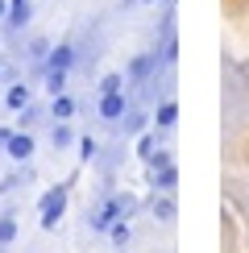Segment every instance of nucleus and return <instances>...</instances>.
<instances>
[{
    "label": "nucleus",
    "mask_w": 249,
    "mask_h": 253,
    "mask_svg": "<svg viewBox=\"0 0 249 253\" xmlns=\"http://www.w3.org/2000/svg\"><path fill=\"white\" fill-rule=\"evenodd\" d=\"M124 212H133V199H124V195H112V199H104V204L91 212V228L96 233H108L117 220H124Z\"/></svg>",
    "instance_id": "obj_1"
},
{
    "label": "nucleus",
    "mask_w": 249,
    "mask_h": 253,
    "mask_svg": "<svg viewBox=\"0 0 249 253\" xmlns=\"http://www.w3.org/2000/svg\"><path fill=\"white\" fill-rule=\"evenodd\" d=\"M38 212H42V228H46V233H54L58 220H62V212H67V187H50V191L42 195Z\"/></svg>",
    "instance_id": "obj_2"
},
{
    "label": "nucleus",
    "mask_w": 249,
    "mask_h": 253,
    "mask_svg": "<svg viewBox=\"0 0 249 253\" xmlns=\"http://www.w3.org/2000/svg\"><path fill=\"white\" fill-rule=\"evenodd\" d=\"M124 112H129L124 91H104V96H100V121H121Z\"/></svg>",
    "instance_id": "obj_3"
},
{
    "label": "nucleus",
    "mask_w": 249,
    "mask_h": 253,
    "mask_svg": "<svg viewBox=\"0 0 249 253\" xmlns=\"http://www.w3.org/2000/svg\"><path fill=\"white\" fill-rule=\"evenodd\" d=\"M4 150H8L13 162H29V158H34V137H29V129H25V133H13Z\"/></svg>",
    "instance_id": "obj_4"
},
{
    "label": "nucleus",
    "mask_w": 249,
    "mask_h": 253,
    "mask_svg": "<svg viewBox=\"0 0 249 253\" xmlns=\"http://www.w3.org/2000/svg\"><path fill=\"white\" fill-rule=\"evenodd\" d=\"M71 62H75V46H71V42H62V46H54V50H50L46 71H71Z\"/></svg>",
    "instance_id": "obj_5"
},
{
    "label": "nucleus",
    "mask_w": 249,
    "mask_h": 253,
    "mask_svg": "<svg viewBox=\"0 0 249 253\" xmlns=\"http://www.w3.org/2000/svg\"><path fill=\"white\" fill-rule=\"evenodd\" d=\"M50 112H54V121H71V117H75V100H71L67 91H62V96H54V100H50Z\"/></svg>",
    "instance_id": "obj_6"
},
{
    "label": "nucleus",
    "mask_w": 249,
    "mask_h": 253,
    "mask_svg": "<svg viewBox=\"0 0 249 253\" xmlns=\"http://www.w3.org/2000/svg\"><path fill=\"white\" fill-rule=\"evenodd\" d=\"M4 104H8L13 112L29 108V87H25V83H13V87H8V96H4Z\"/></svg>",
    "instance_id": "obj_7"
},
{
    "label": "nucleus",
    "mask_w": 249,
    "mask_h": 253,
    "mask_svg": "<svg viewBox=\"0 0 249 253\" xmlns=\"http://www.w3.org/2000/svg\"><path fill=\"white\" fill-rule=\"evenodd\" d=\"M50 141H54V150H67V145L75 141V129H71L67 121H58L54 129H50Z\"/></svg>",
    "instance_id": "obj_8"
},
{
    "label": "nucleus",
    "mask_w": 249,
    "mask_h": 253,
    "mask_svg": "<svg viewBox=\"0 0 249 253\" xmlns=\"http://www.w3.org/2000/svg\"><path fill=\"white\" fill-rule=\"evenodd\" d=\"M13 241H17V216H13V212H4V216H0V249L13 245Z\"/></svg>",
    "instance_id": "obj_9"
},
{
    "label": "nucleus",
    "mask_w": 249,
    "mask_h": 253,
    "mask_svg": "<svg viewBox=\"0 0 249 253\" xmlns=\"http://www.w3.org/2000/svg\"><path fill=\"white\" fill-rule=\"evenodd\" d=\"M174 121H179V104L166 100L162 108H158V129H174Z\"/></svg>",
    "instance_id": "obj_10"
},
{
    "label": "nucleus",
    "mask_w": 249,
    "mask_h": 253,
    "mask_svg": "<svg viewBox=\"0 0 249 253\" xmlns=\"http://www.w3.org/2000/svg\"><path fill=\"white\" fill-rule=\"evenodd\" d=\"M46 91L50 96H62L67 91V71H46Z\"/></svg>",
    "instance_id": "obj_11"
},
{
    "label": "nucleus",
    "mask_w": 249,
    "mask_h": 253,
    "mask_svg": "<svg viewBox=\"0 0 249 253\" xmlns=\"http://www.w3.org/2000/svg\"><path fill=\"white\" fill-rule=\"evenodd\" d=\"M108 237H112V245H117V249H124V245H129V224H124V220H117V224L108 228Z\"/></svg>",
    "instance_id": "obj_12"
},
{
    "label": "nucleus",
    "mask_w": 249,
    "mask_h": 253,
    "mask_svg": "<svg viewBox=\"0 0 249 253\" xmlns=\"http://www.w3.org/2000/svg\"><path fill=\"white\" fill-rule=\"evenodd\" d=\"M150 71H154V58H150V54H141V58H137V62L129 67V75H133V79H145Z\"/></svg>",
    "instance_id": "obj_13"
},
{
    "label": "nucleus",
    "mask_w": 249,
    "mask_h": 253,
    "mask_svg": "<svg viewBox=\"0 0 249 253\" xmlns=\"http://www.w3.org/2000/svg\"><path fill=\"white\" fill-rule=\"evenodd\" d=\"M21 183H29V170H17V174H8L4 183H0V195H8L13 187H21Z\"/></svg>",
    "instance_id": "obj_14"
},
{
    "label": "nucleus",
    "mask_w": 249,
    "mask_h": 253,
    "mask_svg": "<svg viewBox=\"0 0 249 253\" xmlns=\"http://www.w3.org/2000/svg\"><path fill=\"white\" fill-rule=\"evenodd\" d=\"M79 158H83V162L96 158V141H91V137H79Z\"/></svg>",
    "instance_id": "obj_15"
},
{
    "label": "nucleus",
    "mask_w": 249,
    "mask_h": 253,
    "mask_svg": "<svg viewBox=\"0 0 249 253\" xmlns=\"http://www.w3.org/2000/svg\"><path fill=\"white\" fill-rule=\"evenodd\" d=\"M121 75H104V83H100V96H104V91H121Z\"/></svg>",
    "instance_id": "obj_16"
},
{
    "label": "nucleus",
    "mask_w": 249,
    "mask_h": 253,
    "mask_svg": "<svg viewBox=\"0 0 249 253\" xmlns=\"http://www.w3.org/2000/svg\"><path fill=\"white\" fill-rule=\"evenodd\" d=\"M154 145H158L154 137H141V141H137V154H141V158H154Z\"/></svg>",
    "instance_id": "obj_17"
},
{
    "label": "nucleus",
    "mask_w": 249,
    "mask_h": 253,
    "mask_svg": "<svg viewBox=\"0 0 249 253\" xmlns=\"http://www.w3.org/2000/svg\"><path fill=\"white\" fill-rule=\"evenodd\" d=\"M154 212H158L162 220H170V216H174V208H170V204H154Z\"/></svg>",
    "instance_id": "obj_18"
},
{
    "label": "nucleus",
    "mask_w": 249,
    "mask_h": 253,
    "mask_svg": "<svg viewBox=\"0 0 249 253\" xmlns=\"http://www.w3.org/2000/svg\"><path fill=\"white\" fill-rule=\"evenodd\" d=\"M8 137H13V129H0V150L8 145Z\"/></svg>",
    "instance_id": "obj_19"
},
{
    "label": "nucleus",
    "mask_w": 249,
    "mask_h": 253,
    "mask_svg": "<svg viewBox=\"0 0 249 253\" xmlns=\"http://www.w3.org/2000/svg\"><path fill=\"white\" fill-rule=\"evenodd\" d=\"M0 17H8V4H4V0H0Z\"/></svg>",
    "instance_id": "obj_20"
},
{
    "label": "nucleus",
    "mask_w": 249,
    "mask_h": 253,
    "mask_svg": "<svg viewBox=\"0 0 249 253\" xmlns=\"http://www.w3.org/2000/svg\"><path fill=\"white\" fill-rule=\"evenodd\" d=\"M117 253H124V249H117Z\"/></svg>",
    "instance_id": "obj_21"
}]
</instances>
